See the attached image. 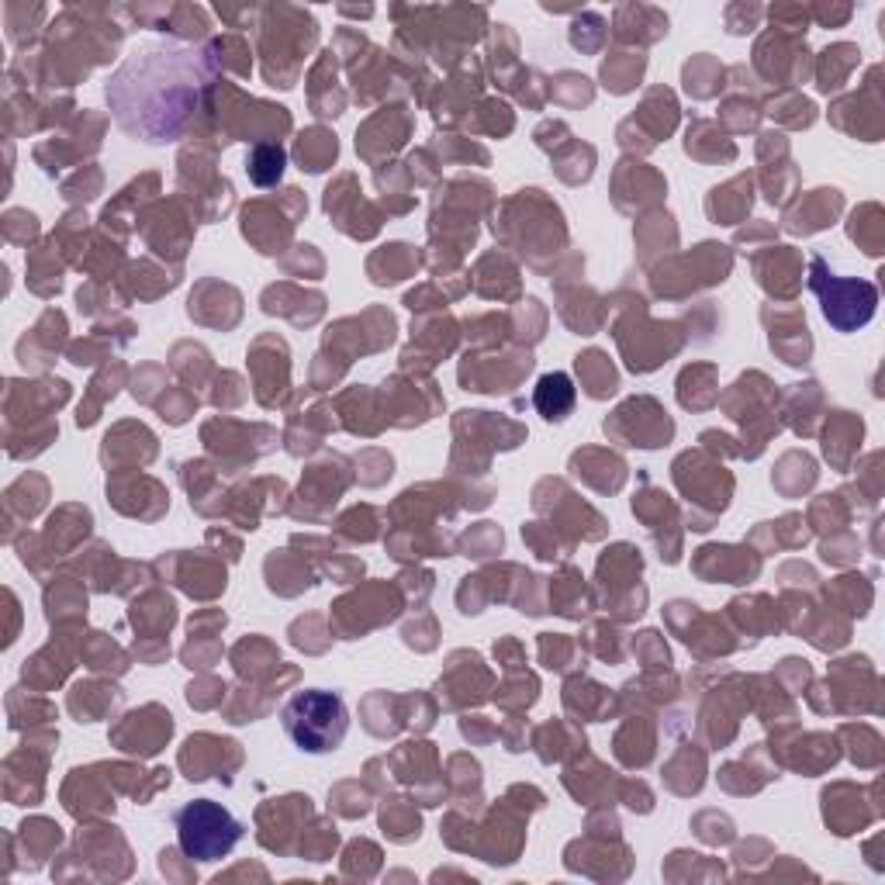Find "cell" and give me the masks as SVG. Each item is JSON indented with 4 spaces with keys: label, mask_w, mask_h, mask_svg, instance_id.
<instances>
[{
    "label": "cell",
    "mask_w": 885,
    "mask_h": 885,
    "mask_svg": "<svg viewBox=\"0 0 885 885\" xmlns=\"http://www.w3.org/2000/svg\"><path fill=\"white\" fill-rule=\"evenodd\" d=\"M59 827L52 820H25V827H22V840H25V854L28 858H35V869L38 864H43V858L56 848L59 844ZM28 858H25V864H28Z\"/></svg>",
    "instance_id": "obj_21"
},
{
    "label": "cell",
    "mask_w": 885,
    "mask_h": 885,
    "mask_svg": "<svg viewBox=\"0 0 885 885\" xmlns=\"http://www.w3.org/2000/svg\"><path fill=\"white\" fill-rule=\"evenodd\" d=\"M122 377H125V367H118L114 374L105 371V374H97V377H94V385H90V391H87V398H84V405H80V412H76V426H94L97 415H100V409H105V401L114 398L118 380H122Z\"/></svg>",
    "instance_id": "obj_20"
},
{
    "label": "cell",
    "mask_w": 885,
    "mask_h": 885,
    "mask_svg": "<svg viewBox=\"0 0 885 885\" xmlns=\"http://www.w3.org/2000/svg\"><path fill=\"white\" fill-rule=\"evenodd\" d=\"M643 66H647V56L643 52H616L602 63V80H606V87L613 94H627L637 87Z\"/></svg>",
    "instance_id": "obj_18"
},
{
    "label": "cell",
    "mask_w": 885,
    "mask_h": 885,
    "mask_svg": "<svg viewBox=\"0 0 885 885\" xmlns=\"http://www.w3.org/2000/svg\"><path fill=\"white\" fill-rule=\"evenodd\" d=\"M239 743L235 740H218L211 737V751H205V734H197L184 743L180 751V768L187 772L191 781H205L211 772H232L226 768V754H235Z\"/></svg>",
    "instance_id": "obj_8"
},
{
    "label": "cell",
    "mask_w": 885,
    "mask_h": 885,
    "mask_svg": "<svg viewBox=\"0 0 885 885\" xmlns=\"http://www.w3.org/2000/svg\"><path fill=\"white\" fill-rule=\"evenodd\" d=\"M73 668V657H70V647H66V640L63 637H52V643L46 651H38L32 660H25V668H22V678H25V686L38 689V692H46L52 686H59V681L66 678V671Z\"/></svg>",
    "instance_id": "obj_9"
},
{
    "label": "cell",
    "mask_w": 885,
    "mask_h": 885,
    "mask_svg": "<svg viewBox=\"0 0 885 885\" xmlns=\"http://www.w3.org/2000/svg\"><path fill=\"white\" fill-rule=\"evenodd\" d=\"M468 557H488V554H498L501 550V530H495L492 522H481L477 526V536L471 540L468 536Z\"/></svg>",
    "instance_id": "obj_24"
},
{
    "label": "cell",
    "mask_w": 885,
    "mask_h": 885,
    "mask_svg": "<svg viewBox=\"0 0 885 885\" xmlns=\"http://www.w3.org/2000/svg\"><path fill=\"white\" fill-rule=\"evenodd\" d=\"M288 574H291V571H288V560H284V554H280V557L274 554V557L267 560V578H270V585H274L277 578H288ZM294 574H298V585H301V589L315 585V578L308 574V568H298Z\"/></svg>",
    "instance_id": "obj_26"
},
{
    "label": "cell",
    "mask_w": 885,
    "mask_h": 885,
    "mask_svg": "<svg viewBox=\"0 0 885 885\" xmlns=\"http://www.w3.org/2000/svg\"><path fill=\"white\" fill-rule=\"evenodd\" d=\"M173 734V716L159 706H146L138 713H129L122 719V727H114V743L122 751H132V754H156L163 751V743L170 740Z\"/></svg>",
    "instance_id": "obj_5"
},
{
    "label": "cell",
    "mask_w": 885,
    "mask_h": 885,
    "mask_svg": "<svg viewBox=\"0 0 885 885\" xmlns=\"http://www.w3.org/2000/svg\"><path fill=\"white\" fill-rule=\"evenodd\" d=\"M578 374L585 380V391L592 398H609L619 388V377L609 364V356L602 350H589L585 356H578Z\"/></svg>",
    "instance_id": "obj_17"
},
{
    "label": "cell",
    "mask_w": 885,
    "mask_h": 885,
    "mask_svg": "<svg viewBox=\"0 0 885 885\" xmlns=\"http://www.w3.org/2000/svg\"><path fill=\"white\" fill-rule=\"evenodd\" d=\"M205 52L156 46L135 52L108 80V105L129 135L146 143H173L197 114V84L205 76Z\"/></svg>",
    "instance_id": "obj_1"
},
{
    "label": "cell",
    "mask_w": 885,
    "mask_h": 885,
    "mask_svg": "<svg viewBox=\"0 0 885 885\" xmlns=\"http://www.w3.org/2000/svg\"><path fill=\"white\" fill-rule=\"evenodd\" d=\"M122 702V689L114 686H100V681H80V686L70 692V713L80 719V723H94L105 716L111 706Z\"/></svg>",
    "instance_id": "obj_12"
},
{
    "label": "cell",
    "mask_w": 885,
    "mask_h": 885,
    "mask_svg": "<svg viewBox=\"0 0 885 885\" xmlns=\"http://www.w3.org/2000/svg\"><path fill=\"white\" fill-rule=\"evenodd\" d=\"M35 235H38V218H35L32 211L11 208V211L4 215V239H8V243H22V246H28Z\"/></svg>",
    "instance_id": "obj_22"
},
{
    "label": "cell",
    "mask_w": 885,
    "mask_h": 885,
    "mask_svg": "<svg viewBox=\"0 0 885 885\" xmlns=\"http://www.w3.org/2000/svg\"><path fill=\"white\" fill-rule=\"evenodd\" d=\"M568 654H574V643L568 637H560V633H543L540 640V657L547 668H557V671H565L568 668Z\"/></svg>",
    "instance_id": "obj_23"
},
{
    "label": "cell",
    "mask_w": 885,
    "mask_h": 885,
    "mask_svg": "<svg viewBox=\"0 0 885 885\" xmlns=\"http://www.w3.org/2000/svg\"><path fill=\"white\" fill-rule=\"evenodd\" d=\"M11 622H17V602H14V592H11ZM4 643H8V647L14 643V627H11V633H8V640H4Z\"/></svg>",
    "instance_id": "obj_27"
},
{
    "label": "cell",
    "mask_w": 885,
    "mask_h": 885,
    "mask_svg": "<svg viewBox=\"0 0 885 885\" xmlns=\"http://www.w3.org/2000/svg\"><path fill=\"white\" fill-rule=\"evenodd\" d=\"M574 398H578V391L571 385V377L554 371V374H543L536 380L533 405L547 422H565L571 415V409H574Z\"/></svg>",
    "instance_id": "obj_10"
},
{
    "label": "cell",
    "mask_w": 885,
    "mask_h": 885,
    "mask_svg": "<svg viewBox=\"0 0 885 885\" xmlns=\"http://www.w3.org/2000/svg\"><path fill=\"white\" fill-rule=\"evenodd\" d=\"M810 288L816 291L827 322L840 332H854L858 326H864V322L872 318L875 301H878L872 284H864V280H844L837 274H831L820 256L810 259Z\"/></svg>",
    "instance_id": "obj_4"
},
{
    "label": "cell",
    "mask_w": 885,
    "mask_h": 885,
    "mask_svg": "<svg viewBox=\"0 0 885 885\" xmlns=\"http://www.w3.org/2000/svg\"><path fill=\"white\" fill-rule=\"evenodd\" d=\"M28 288L38 298H52L63 288V264L56 259V243L49 246H35L28 253Z\"/></svg>",
    "instance_id": "obj_13"
},
{
    "label": "cell",
    "mask_w": 885,
    "mask_h": 885,
    "mask_svg": "<svg viewBox=\"0 0 885 885\" xmlns=\"http://www.w3.org/2000/svg\"><path fill=\"white\" fill-rule=\"evenodd\" d=\"M280 723H284L288 737L308 754H329L343 743L350 730V713L347 702L336 692L326 689H308L291 695V702L280 710Z\"/></svg>",
    "instance_id": "obj_2"
},
{
    "label": "cell",
    "mask_w": 885,
    "mask_h": 885,
    "mask_svg": "<svg viewBox=\"0 0 885 885\" xmlns=\"http://www.w3.org/2000/svg\"><path fill=\"white\" fill-rule=\"evenodd\" d=\"M415 267H419V256H415V250L405 246V243L385 246L377 256H371V277H374V284H398V280H401V277H409Z\"/></svg>",
    "instance_id": "obj_15"
},
{
    "label": "cell",
    "mask_w": 885,
    "mask_h": 885,
    "mask_svg": "<svg viewBox=\"0 0 885 885\" xmlns=\"http://www.w3.org/2000/svg\"><path fill=\"white\" fill-rule=\"evenodd\" d=\"M695 571L702 578H719V581H734V585H743L748 578L757 574V560L748 557H734V547H702L695 557Z\"/></svg>",
    "instance_id": "obj_11"
},
{
    "label": "cell",
    "mask_w": 885,
    "mask_h": 885,
    "mask_svg": "<svg viewBox=\"0 0 885 885\" xmlns=\"http://www.w3.org/2000/svg\"><path fill=\"white\" fill-rule=\"evenodd\" d=\"M180 848L191 861H218L226 858L239 840H243V823H239L226 807L211 799L187 802L184 810L173 813Z\"/></svg>",
    "instance_id": "obj_3"
},
{
    "label": "cell",
    "mask_w": 885,
    "mask_h": 885,
    "mask_svg": "<svg viewBox=\"0 0 885 885\" xmlns=\"http://www.w3.org/2000/svg\"><path fill=\"white\" fill-rule=\"evenodd\" d=\"M288 167V153L280 149V143H256L246 156V173L256 187H270L280 180Z\"/></svg>",
    "instance_id": "obj_16"
},
{
    "label": "cell",
    "mask_w": 885,
    "mask_h": 885,
    "mask_svg": "<svg viewBox=\"0 0 885 885\" xmlns=\"http://www.w3.org/2000/svg\"><path fill=\"white\" fill-rule=\"evenodd\" d=\"M606 433H613L616 439H622L627 447H640V450H654V447H664V442L671 439L675 433V422L668 419L664 409H654L651 419H633L630 409L622 405L613 422H606Z\"/></svg>",
    "instance_id": "obj_6"
},
{
    "label": "cell",
    "mask_w": 885,
    "mask_h": 885,
    "mask_svg": "<svg viewBox=\"0 0 885 885\" xmlns=\"http://www.w3.org/2000/svg\"><path fill=\"white\" fill-rule=\"evenodd\" d=\"M173 619H177V606H173V598L170 595H149L143 602V609H132V622L138 630H146L149 637L143 640H153V637H163L170 627H173Z\"/></svg>",
    "instance_id": "obj_19"
},
{
    "label": "cell",
    "mask_w": 885,
    "mask_h": 885,
    "mask_svg": "<svg viewBox=\"0 0 885 885\" xmlns=\"http://www.w3.org/2000/svg\"><path fill=\"white\" fill-rule=\"evenodd\" d=\"M336 135H329L326 129H308L305 135L298 138V146H294V156H298V163L301 170H308V173H322L326 167L336 163Z\"/></svg>",
    "instance_id": "obj_14"
},
{
    "label": "cell",
    "mask_w": 885,
    "mask_h": 885,
    "mask_svg": "<svg viewBox=\"0 0 885 885\" xmlns=\"http://www.w3.org/2000/svg\"><path fill=\"white\" fill-rule=\"evenodd\" d=\"M63 343H66V318L63 312L49 308L38 318V326L17 343V360H22L25 367H46Z\"/></svg>",
    "instance_id": "obj_7"
},
{
    "label": "cell",
    "mask_w": 885,
    "mask_h": 885,
    "mask_svg": "<svg viewBox=\"0 0 885 885\" xmlns=\"http://www.w3.org/2000/svg\"><path fill=\"white\" fill-rule=\"evenodd\" d=\"M76 191H84V205H87V201L97 197V191H100V173L90 167V177L84 180V170H80L73 180H66V184H63V197L66 201H76Z\"/></svg>",
    "instance_id": "obj_25"
}]
</instances>
